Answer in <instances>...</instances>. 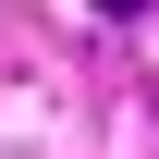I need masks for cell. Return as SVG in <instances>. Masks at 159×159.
I'll return each instance as SVG.
<instances>
[{"instance_id":"1","label":"cell","mask_w":159,"mask_h":159,"mask_svg":"<svg viewBox=\"0 0 159 159\" xmlns=\"http://www.w3.org/2000/svg\"><path fill=\"white\" fill-rule=\"evenodd\" d=\"M86 12H98V25H135V12H147V0H86Z\"/></svg>"}]
</instances>
